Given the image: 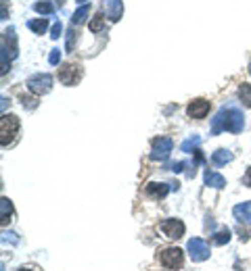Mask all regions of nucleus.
<instances>
[{
  "instance_id": "obj_1",
  "label": "nucleus",
  "mask_w": 251,
  "mask_h": 271,
  "mask_svg": "<svg viewBox=\"0 0 251 271\" xmlns=\"http://www.w3.org/2000/svg\"><path fill=\"white\" fill-rule=\"evenodd\" d=\"M245 127V117L237 107H222L211 121V133L218 136L220 131L241 133Z\"/></svg>"
},
{
  "instance_id": "obj_24",
  "label": "nucleus",
  "mask_w": 251,
  "mask_h": 271,
  "mask_svg": "<svg viewBox=\"0 0 251 271\" xmlns=\"http://www.w3.org/2000/svg\"><path fill=\"white\" fill-rule=\"evenodd\" d=\"M48 63H50V65H59V63H61V50H59V48H53V50H50Z\"/></svg>"
},
{
  "instance_id": "obj_20",
  "label": "nucleus",
  "mask_w": 251,
  "mask_h": 271,
  "mask_svg": "<svg viewBox=\"0 0 251 271\" xmlns=\"http://www.w3.org/2000/svg\"><path fill=\"white\" fill-rule=\"evenodd\" d=\"M105 29V17H103V13H96L94 17H92V21H90V31L92 33H100Z\"/></svg>"
},
{
  "instance_id": "obj_19",
  "label": "nucleus",
  "mask_w": 251,
  "mask_h": 271,
  "mask_svg": "<svg viewBox=\"0 0 251 271\" xmlns=\"http://www.w3.org/2000/svg\"><path fill=\"white\" fill-rule=\"evenodd\" d=\"M228 242H230V230H228V228H222V230H218V232L213 234V244L224 246V244H228Z\"/></svg>"
},
{
  "instance_id": "obj_4",
  "label": "nucleus",
  "mask_w": 251,
  "mask_h": 271,
  "mask_svg": "<svg viewBox=\"0 0 251 271\" xmlns=\"http://www.w3.org/2000/svg\"><path fill=\"white\" fill-rule=\"evenodd\" d=\"M50 88H53V75H48V73H36L27 79V90L36 96L50 92Z\"/></svg>"
},
{
  "instance_id": "obj_29",
  "label": "nucleus",
  "mask_w": 251,
  "mask_h": 271,
  "mask_svg": "<svg viewBox=\"0 0 251 271\" xmlns=\"http://www.w3.org/2000/svg\"><path fill=\"white\" fill-rule=\"evenodd\" d=\"M36 105H38V100H36V98H25V96H23V107H27V109H36Z\"/></svg>"
},
{
  "instance_id": "obj_15",
  "label": "nucleus",
  "mask_w": 251,
  "mask_h": 271,
  "mask_svg": "<svg viewBox=\"0 0 251 271\" xmlns=\"http://www.w3.org/2000/svg\"><path fill=\"white\" fill-rule=\"evenodd\" d=\"M11 215H13V202L7 196H3L0 198V223L7 225L11 221Z\"/></svg>"
},
{
  "instance_id": "obj_23",
  "label": "nucleus",
  "mask_w": 251,
  "mask_h": 271,
  "mask_svg": "<svg viewBox=\"0 0 251 271\" xmlns=\"http://www.w3.org/2000/svg\"><path fill=\"white\" fill-rule=\"evenodd\" d=\"M33 11L40 13V15H53L55 13V7L50 5V3H46V0H40V3L33 5Z\"/></svg>"
},
{
  "instance_id": "obj_7",
  "label": "nucleus",
  "mask_w": 251,
  "mask_h": 271,
  "mask_svg": "<svg viewBox=\"0 0 251 271\" xmlns=\"http://www.w3.org/2000/svg\"><path fill=\"white\" fill-rule=\"evenodd\" d=\"M82 77V69H80V65H63L61 69H59V81L63 83V86H76V83L80 81Z\"/></svg>"
},
{
  "instance_id": "obj_28",
  "label": "nucleus",
  "mask_w": 251,
  "mask_h": 271,
  "mask_svg": "<svg viewBox=\"0 0 251 271\" xmlns=\"http://www.w3.org/2000/svg\"><path fill=\"white\" fill-rule=\"evenodd\" d=\"M9 240H11L13 244L19 242V238H17V234H13V232H9V234H7V232H5V234H3V242H9Z\"/></svg>"
},
{
  "instance_id": "obj_11",
  "label": "nucleus",
  "mask_w": 251,
  "mask_h": 271,
  "mask_svg": "<svg viewBox=\"0 0 251 271\" xmlns=\"http://www.w3.org/2000/svg\"><path fill=\"white\" fill-rule=\"evenodd\" d=\"M170 190H172V184H161V182H151V184H147V196L155 198V200L165 198Z\"/></svg>"
},
{
  "instance_id": "obj_3",
  "label": "nucleus",
  "mask_w": 251,
  "mask_h": 271,
  "mask_svg": "<svg viewBox=\"0 0 251 271\" xmlns=\"http://www.w3.org/2000/svg\"><path fill=\"white\" fill-rule=\"evenodd\" d=\"M174 148V140L167 138V136H159V138L153 140L151 144V159L153 161H165L170 157V152Z\"/></svg>"
},
{
  "instance_id": "obj_18",
  "label": "nucleus",
  "mask_w": 251,
  "mask_h": 271,
  "mask_svg": "<svg viewBox=\"0 0 251 271\" xmlns=\"http://www.w3.org/2000/svg\"><path fill=\"white\" fill-rule=\"evenodd\" d=\"M27 27H29L33 33L42 36V33L48 29V21H46V19H29V21H27Z\"/></svg>"
},
{
  "instance_id": "obj_12",
  "label": "nucleus",
  "mask_w": 251,
  "mask_h": 271,
  "mask_svg": "<svg viewBox=\"0 0 251 271\" xmlns=\"http://www.w3.org/2000/svg\"><path fill=\"white\" fill-rule=\"evenodd\" d=\"M105 9H107V15H109V21L117 23L122 19V15H124V3L122 0H105Z\"/></svg>"
},
{
  "instance_id": "obj_21",
  "label": "nucleus",
  "mask_w": 251,
  "mask_h": 271,
  "mask_svg": "<svg viewBox=\"0 0 251 271\" xmlns=\"http://www.w3.org/2000/svg\"><path fill=\"white\" fill-rule=\"evenodd\" d=\"M199 144H201V136H193V138L184 140V142L180 144V148H182V152H195Z\"/></svg>"
},
{
  "instance_id": "obj_33",
  "label": "nucleus",
  "mask_w": 251,
  "mask_h": 271,
  "mask_svg": "<svg viewBox=\"0 0 251 271\" xmlns=\"http://www.w3.org/2000/svg\"><path fill=\"white\" fill-rule=\"evenodd\" d=\"M78 3H86V0H78Z\"/></svg>"
},
{
  "instance_id": "obj_31",
  "label": "nucleus",
  "mask_w": 251,
  "mask_h": 271,
  "mask_svg": "<svg viewBox=\"0 0 251 271\" xmlns=\"http://www.w3.org/2000/svg\"><path fill=\"white\" fill-rule=\"evenodd\" d=\"M17 271H33V269H27V267H21V269H17Z\"/></svg>"
},
{
  "instance_id": "obj_10",
  "label": "nucleus",
  "mask_w": 251,
  "mask_h": 271,
  "mask_svg": "<svg viewBox=\"0 0 251 271\" xmlns=\"http://www.w3.org/2000/svg\"><path fill=\"white\" fill-rule=\"evenodd\" d=\"M209 100H205V98H197V100H193V103L187 107V113H189V117H193V119H205L207 117V113H209Z\"/></svg>"
},
{
  "instance_id": "obj_14",
  "label": "nucleus",
  "mask_w": 251,
  "mask_h": 271,
  "mask_svg": "<svg viewBox=\"0 0 251 271\" xmlns=\"http://www.w3.org/2000/svg\"><path fill=\"white\" fill-rule=\"evenodd\" d=\"M205 186H209V188H216V190H222L226 186V179L224 175H220L218 171H211V169H205Z\"/></svg>"
},
{
  "instance_id": "obj_9",
  "label": "nucleus",
  "mask_w": 251,
  "mask_h": 271,
  "mask_svg": "<svg viewBox=\"0 0 251 271\" xmlns=\"http://www.w3.org/2000/svg\"><path fill=\"white\" fill-rule=\"evenodd\" d=\"M3 57L15 59L17 57V36H15V27H9L3 33Z\"/></svg>"
},
{
  "instance_id": "obj_25",
  "label": "nucleus",
  "mask_w": 251,
  "mask_h": 271,
  "mask_svg": "<svg viewBox=\"0 0 251 271\" xmlns=\"http://www.w3.org/2000/svg\"><path fill=\"white\" fill-rule=\"evenodd\" d=\"M76 38H78V33L76 29H67V50H74V44H76Z\"/></svg>"
},
{
  "instance_id": "obj_17",
  "label": "nucleus",
  "mask_w": 251,
  "mask_h": 271,
  "mask_svg": "<svg viewBox=\"0 0 251 271\" xmlns=\"http://www.w3.org/2000/svg\"><path fill=\"white\" fill-rule=\"evenodd\" d=\"M88 15H90V7L88 5H82L76 13H74V17H71V21H74V25H82L84 21L88 19Z\"/></svg>"
},
{
  "instance_id": "obj_16",
  "label": "nucleus",
  "mask_w": 251,
  "mask_h": 271,
  "mask_svg": "<svg viewBox=\"0 0 251 271\" xmlns=\"http://www.w3.org/2000/svg\"><path fill=\"white\" fill-rule=\"evenodd\" d=\"M230 161H232V152L226 150V148L216 150L213 155H211V163H213L216 167H222V165H226V163H230Z\"/></svg>"
},
{
  "instance_id": "obj_2",
  "label": "nucleus",
  "mask_w": 251,
  "mask_h": 271,
  "mask_svg": "<svg viewBox=\"0 0 251 271\" xmlns=\"http://www.w3.org/2000/svg\"><path fill=\"white\" fill-rule=\"evenodd\" d=\"M17 133H19V119L15 115H3V119H0V144H3V148L11 146L17 140Z\"/></svg>"
},
{
  "instance_id": "obj_6",
  "label": "nucleus",
  "mask_w": 251,
  "mask_h": 271,
  "mask_svg": "<svg viewBox=\"0 0 251 271\" xmlns=\"http://www.w3.org/2000/svg\"><path fill=\"white\" fill-rule=\"evenodd\" d=\"M182 261H184V255L180 248H165L159 252V263L167 269H180L182 267Z\"/></svg>"
},
{
  "instance_id": "obj_5",
  "label": "nucleus",
  "mask_w": 251,
  "mask_h": 271,
  "mask_svg": "<svg viewBox=\"0 0 251 271\" xmlns=\"http://www.w3.org/2000/svg\"><path fill=\"white\" fill-rule=\"evenodd\" d=\"M187 250H189L191 261H195V263H203V261L209 259V244H207L205 240H201V238L189 240Z\"/></svg>"
},
{
  "instance_id": "obj_22",
  "label": "nucleus",
  "mask_w": 251,
  "mask_h": 271,
  "mask_svg": "<svg viewBox=\"0 0 251 271\" xmlns=\"http://www.w3.org/2000/svg\"><path fill=\"white\" fill-rule=\"evenodd\" d=\"M239 98L245 107H251V86L249 83H241L239 86Z\"/></svg>"
},
{
  "instance_id": "obj_27",
  "label": "nucleus",
  "mask_w": 251,
  "mask_h": 271,
  "mask_svg": "<svg viewBox=\"0 0 251 271\" xmlns=\"http://www.w3.org/2000/svg\"><path fill=\"white\" fill-rule=\"evenodd\" d=\"M184 167H187V163H182V161H178V163H172L170 167H167V169H170V171H174V173H180L182 171V169Z\"/></svg>"
},
{
  "instance_id": "obj_34",
  "label": "nucleus",
  "mask_w": 251,
  "mask_h": 271,
  "mask_svg": "<svg viewBox=\"0 0 251 271\" xmlns=\"http://www.w3.org/2000/svg\"><path fill=\"white\" fill-rule=\"evenodd\" d=\"M249 73H251V67H249Z\"/></svg>"
},
{
  "instance_id": "obj_26",
  "label": "nucleus",
  "mask_w": 251,
  "mask_h": 271,
  "mask_svg": "<svg viewBox=\"0 0 251 271\" xmlns=\"http://www.w3.org/2000/svg\"><path fill=\"white\" fill-rule=\"evenodd\" d=\"M61 31H63V25H61V21H57V23L53 25V29H50V38H53V40H59Z\"/></svg>"
},
{
  "instance_id": "obj_8",
  "label": "nucleus",
  "mask_w": 251,
  "mask_h": 271,
  "mask_svg": "<svg viewBox=\"0 0 251 271\" xmlns=\"http://www.w3.org/2000/svg\"><path fill=\"white\" fill-rule=\"evenodd\" d=\"M161 232L165 234V238L178 240L184 236L187 228H184V223L180 221V219H165V221H161Z\"/></svg>"
},
{
  "instance_id": "obj_32",
  "label": "nucleus",
  "mask_w": 251,
  "mask_h": 271,
  "mask_svg": "<svg viewBox=\"0 0 251 271\" xmlns=\"http://www.w3.org/2000/svg\"><path fill=\"white\" fill-rule=\"evenodd\" d=\"M57 5H59V7H61V5H63V0H57Z\"/></svg>"
},
{
  "instance_id": "obj_30",
  "label": "nucleus",
  "mask_w": 251,
  "mask_h": 271,
  "mask_svg": "<svg viewBox=\"0 0 251 271\" xmlns=\"http://www.w3.org/2000/svg\"><path fill=\"white\" fill-rule=\"evenodd\" d=\"M243 186L251 188V167H247V171H245V175H243Z\"/></svg>"
},
{
  "instance_id": "obj_13",
  "label": "nucleus",
  "mask_w": 251,
  "mask_h": 271,
  "mask_svg": "<svg viewBox=\"0 0 251 271\" xmlns=\"http://www.w3.org/2000/svg\"><path fill=\"white\" fill-rule=\"evenodd\" d=\"M232 215H234V219H237V221H241V223H251V200L237 205V207L232 209Z\"/></svg>"
}]
</instances>
